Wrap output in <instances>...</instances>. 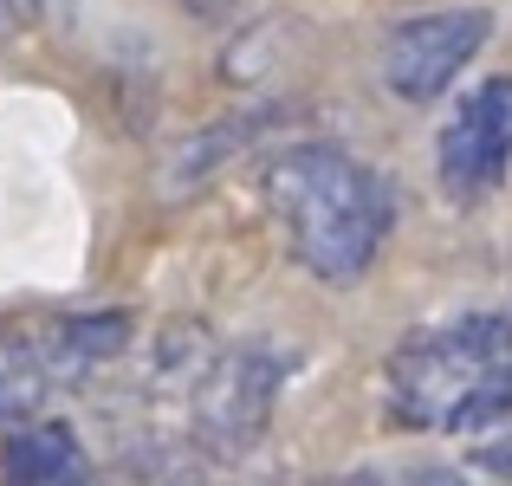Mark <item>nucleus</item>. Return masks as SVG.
Listing matches in <instances>:
<instances>
[{
	"mask_svg": "<svg viewBox=\"0 0 512 486\" xmlns=\"http://www.w3.org/2000/svg\"><path fill=\"white\" fill-rule=\"evenodd\" d=\"M266 201H273L292 253L305 260V273H318L325 286H350L357 273H370L389 234V214H396L389 182L338 143H299V150L273 156Z\"/></svg>",
	"mask_w": 512,
	"mask_h": 486,
	"instance_id": "obj_1",
	"label": "nucleus"
},
{
	"mask_svg": "<svg viewBox=\"0 0 512 486\" xmlns=\"http://www.w3.org/2000/svg\"><path fill=\"white\" fill-rule=\"evenodd\" d=\"M389 402L422 435H487L512 415V318L474 312L389 357Z\"/></svg>",
	"mask_w": 512,
	"mask_h": 486,
	"instance_id": "obj_2",
	"label": "nucleus"
},
{
	"mask_svg": "<svg viewBox=\"0 0 512 486\" xmlns=\"http://www.w3.org/2000/svg\"><path fill=\"white\" fill-rule=\"evenodd\" d=\"M493 33L487 7H454V13H422V20H402L383 39V85L402 104H435L454 78L467 72L480 46Z\"/></svg>",
	"mask_w": 512,
	"mask_h": 486,
	"instance_id": "obj_3",
	"label": "nucleus"
},
{
	"mask_svg": "<svg viewBox=\"0 0 512 486\" xmlns=\"http://www.w3.org/2000/svg\"><path fill=\"white\" fill-rule=\"evenodd\" d=\"M435 169H441V195L461 201V208L487 201L506 182V169H512V78H487L480 91L461 98V111L441 130Z\"/></svg>",
	"mask_w": 512,
	"mask_h": 486,
	"instance_id": "obj_4",
	"label": "nucleus"
},
{
	"mask_svg": "<svg viewBox=\"0 0 512 486\" xmlns=\"http://www.w3.org/2000/svg\"><path fill=\"white\" fill-rule=\"evenodd\" d=\"M0 486H98V474L65 422H26L0 441Z\"/></svg>",
	"mask_w": 512,
	"mask_h": 486,
	"instance_id": "obj_5",
	"label": "nucleus"
},
{
	"mask_svg": "<svg viewBox=\"0 0 512 486\" xmlns=\"http://www.w3.org/2000/svg\"><path fill=\"white\" fill-rule=\"evenodd\" d=\"M33 344H39V357H46L52 383L72 389V383H85L98 363H117V357L130 350V318H124V312H104V318H59V324H46Z\"/></svg>",
	"mask_w": 512,
	"mask_h": 486,
	"instance_id": "obj_6",
	"label": "nucleus"
},
{
	"mask_svg": "<svg viewBox=\"0 0 512 486\" xmlns=\"http://www.w3.org/2000/svg\"><path fill=\"white\" fill-rule=\"evenodd\" d=\"M52 389L59 383H52V370H46L33 337H7V344H0V428H26L46 409Z\"/></svg>",
	"mask_w": 512,
	"mask_h": 486,
	"instance_id": "obj_7",
	"label": "nucleus"
},
{
	"mask_svg": "<svg viewBox=\"0 0 512 486\" xmlns=\"http://www.w3.org/2000/svg\"><path fill=\"white\" fill-rule=\"evenodd\" d=\"M474 467L512 486V435H500V441H480V448H474Z\"/></svg>",
	"mask_w": 512,
	"mask_h": 486,
	"instance_id": "obj_8",
	"label": "nucleus"
},
{
	"mask_svg": "<svg viewBox=\"0 0 512 486\" xmlns=\"http://www.w3.org/2000/svg\"><path fill=\"white\" fill-rule=\"evenodd\" d=\"M182 7H188V13H221L227 0H182Z\"/></svg>",
	"mask_w": 512,
	"mask_h": 486,
	"instance_id": "obj_9",
	"label": "nucleus"
}]
</instances>
